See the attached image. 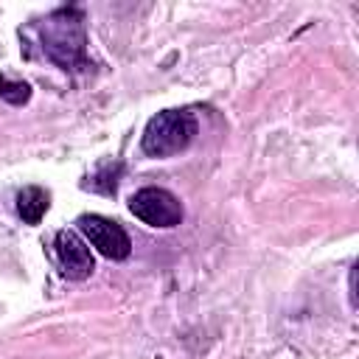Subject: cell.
<instances>
[{"label": "cell", "mask_w": 359, "mask_h": 359, "mask_svg": "<svg viewBox=\"0 0 359 359\" xmlns=\"http://www.w3.org/2000/svg\"><path fill=\"white\" fill-rule=\"evenodd\" d=\"M121 174H123V163H121V160H104V163H98V168L93 171L90 182H84V188L98 191V194H104V196H112L115 188H118V177H121Z\"/></svg>", "instance_id": "52a82bcc"}, {"label": "cell", "mask_w": 359, "mask_h": 359, "mask_svg": "<svg viewBox=\"0 0 359 359\" xmlns=\"http://www.w3.org/2000/svg\"><path fill=\"white\" fill-rule=\"evenodd\" d=\"M48 208H50V196L39 185H25L17 194V213L25 224H39L42 216L48 213Z\"/></svg>", "instance_id": "8992f818"}, {"label": "cell", "mask_w": 359, "mask_h": 359, "mask_svg": "<svg viewBox=\"0 0 359 359\" xmlns=\"http://www.w3.org/2000/svg\"><path fill=\"white\" fill-rule=\"evenodd\" d=\"M199 132V121L191 109H163L154 118H149L140 149L149 157H174L185 151Z\"/></svg>", "instance_id": "7a4b0ae2"}, {"label": "cell", "mask_w": 359, "mask_h": 359, "mask_svg": "<svg viewBox=\"0 0 359 359\" xmlns=\"http://www.w3.org/2000/svg\"><path fill=\"white\" fill-rule=\"evenodd\" d=\"M53 250H56L59 269L67 280H84L93 275V269H95L93 252L76 230H59L53 238Z\"/></svg>", "instance_id": "5b68a950"}, {"label": "cell", "mask_w": 359, "mask_h": 359, "mask_svg": "<svg viewBox=\"0 0 359 359\" xmlns=\"http://www.w3.org/2000/svg\"><path fill=\"white\" fill-rule=\"evenodd\" d=\"M0 98L8 101V104H14V107H22L31 98V84L28 81H20V79L0 76Z\"/></svg>", "instance_id": "ba28073f"}, {"label": "cell", "mask_w": 359, "mask_h": 359, "mask_svg": "<svg viewBox=\"0 0 359 359\" xmlns=\"http://www.w3.org/2000/svg\"><path fill=\"white\" fill-rule=\"evenodd\" d=\"M79 233L84 236L87 244H93L109 261H123L132 252V238L115 219H107L98 213H84V216H79Z\"/></svg>", "instance_id": "277c9868"}, {"label": "cell", "mask_w": 359, "mask_h": 359, "mask_svg": "<svg viewBox=\"0 0 359 359\" xmlns=\"http://www.w3.org/2000/svg\"><path fill=\"white\" fill-rule=\"evenodd\" d=\"M36 36L42 53L62 70H84L87 67V31L79 8L65 6L50 11L42 22H36Z\"/></svg>", "instance_id": "6da1fadb"}, {"label": "cell", "mask_w": 359, "mask_h": 359, "mask_svg": "<svg viewBox=\"0 0 359 359\" xmlns=\"http://www.w3.org/2000/svg\"><path fill=\"white\" fill-rule=\"evenodd\" d=\"M129 210L149 227H177L185 216L182 202L168 188H140L129 199Z\"/></svg>", "instance_id": "3957f363"}]
</instances>
